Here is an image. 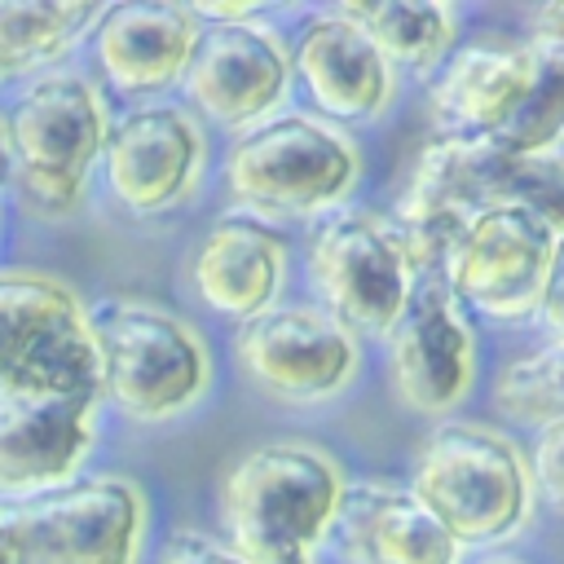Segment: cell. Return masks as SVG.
Returning a JSON list of instances; mask_svg holds the SVG:
<instances>
[{
  "label": "cell",
  "instance_id": "1",
  "mask_svg": "<svg viewBox=\"0 0 564 564\" xmlns=\"http://www.w3.org/2000/svg\"><path fill=\"white\" fill-rule=\"evenodd\" d=\"M110 97L88 70H48L13 88L0 128L9 145V194L31 220H75L97 181L110 132Z\"/></svg>",
  "mask_w": 564,
  "mask_h": 564
},
{
  "label": "cell",
  "instance_id": "2",
  "mask_svg": "<svg viewBox=\"0 0 564 564\" xmlns=\"http://www.w3.org/2000/svg\"><path fill=\"white\" fill-rule=\"evenodd\" d=\"M339 463L304 441L247 449L220 476V529L247 564H317L344 498Z\"/></svg>",
  "mask_w": 564,
  "mask_h": 564
},
{
  "label": "cell",
  "instance_id": "3",
  "mask_svg": "<svg viewBox=\"0 0 564 564\" xmlns=\"http://www.w3.org/2000/svg\"><path fill=\"white\" fill-rule=\"evenodd\" d=\"M220 176L229 203L242 216L264 225L313 220L339 212L352 198L361 181V154L335 123L282 110L229 141Z\"/></svg>",
  "mask_w": 564,
  "mask_h": 564
},
{
  "label": "cell",
  "instance_id": "4",
  "mask_svg": "<svg viewBox=\"0 0 564 564\" xmlns=\"http://www.w3.org/2000/svg\"><path fill=\"white\" fill-rule=\"evenodd\" d=\"M101 405L119 419L159 427L189 414L212 388L207 339L163 304L106 300L88 308Z\"/></svg>",
  "mask_w": 564,
  "mask_h": 564
},
{
  "label": "cell",
  "instance_id": "5",
  "mask_svg": "<svg viewBox=\"0 0 564 564\" xmlns=\"http://www.w3.org/2000/svg\"><path fill=\"white\" fill-rule=\"evenodd\" d=\"M405 489L458 546L516 538L529 524L538 498L524 449L485 423L436 427L423 441Z\"/></svg>",
  "mask_w": 564,
  "mask_h": 564
},
{
  "label": "cell",
  "instance_id": "6",
  "mask_svg": "<svg viewBox=\"0 0 564 564\" xmlns=\"http://www.w3.org/2000/svg\"><path fill=\"white\" fill-rule=\"evenodd\" d=\"M9 564H141L150 498L132 476L84 471L62 489L0 502Z\"/></svg>",
  "mask_w": 564,
  "mask_h": 564
},
{
  "label": "cell",
  "instance_id": "7",
  "mask_svg": "<svg viewBox=\"0 0 564 564\" xmlns=\"http://www.w3.org/2000/svg\"><path fill=\"white\" fill-rule=\"evenodd\" d=\"M0 397L101 401L88 304L48 273H0Z\"/></svg>",
  "mask_w": 564,
  "mask_h": 564
},
{
  "label": "cell",
  "instance_id": "8",
  "mask_svg": "<svg viewBox=\"0 0 564 564\" xmlns=\"http://www.w3.org/2000/svg\"><path fill=\"white\" fill-rule=\"evenodd\" d=\"M304 264L322 308L357 335H388L419 282L401 234L379 212H330Z\"/></svg>",
  "mask_w": 564,
  "mask_h": 564
},
{
  "label": "cell",
  "instance_id": "9",
  "mask_svg": "<svg viewBox=\"0 0 564 564\" xmlns=\"http://www.w3.org/2000/svg\"><path fill=\"white\" fill-rule=\"evenodd\" d=\"M207 172V128L172 101L128 106L110 119L97 176L110 203L137 220L185 207Z\"/></svg>",
  "mask_w": 564,
  "mask_h": 564
},
{
  "label": "cell",
  "instance_id": "10",
  "mask_svg": "<svg viewBox=\"0 0 564 564\" xmlns=\"http://www.w3.org/2000/svg\"><path fill=\"white\" fill-rule=\"evenodd\" d=\"M551 247L555 229L546 220L524 207L485 203L458 225L441 260V282L458 304H471L494 322H524L538 313Z\"/></svg>",
  "mask_w": 564,
  "mask_h": 564
},
{
  "label": "cell",
  "instance_id": "11",
  "mask_svg": "<svg viewBox=\"0 0 564 564\" xmlns=\"http://www.w3.org/2000/svg\"><path fill=\"white\" fill-rule=\"evenodd\" d=\"M238 370L273 401L313 405L339 397L361 370V335L322 304H273L234 335Z\"/></svg>",
  "mask_w": 564,
  "mask_h": 564
},
{
  "label": "cell",
  "instance_id": "12",
  "mask_svg": "<svg viewBox=\"0 0 564 564\" xmlns=\"http://www.w3.org/2000/svg\"><path fill=\"white\" fill-rule=\"evenodd\" d=\"M185 110L207 128L247 132L278 115V106L291 93V44L264 22H225L203 26L198 48L189 57V70L181 79Z\"/></svg>",
  "mask_w": 564,
  "mask_h": 564
},
{
  "label": "cell",
  "instance_id": "13",
  "mask_svg": "<svg viewBox=\"0 0 564 564\" xmlns=\"http://www.w3.org/2000/svg\"><path fill=\"white\" fill-rule=\"evenodd\" d=\"M383 339H388L392 388L414 414L441 419L471 397L476 335L463 304L441 282V273H423L414 282L410 304L401 308V317Z\"/></svg>",
  "mask_w": 564,
  "mask_h": 564
},
{
  "label": "cell",
  "instance_id": "14",
  "mask_svg": "<svg viewBox=\"0 0 564 564\" xmlns=\"http://www.w3.org/2000/svg\"><path fill=\"white\" fill-rule=\"evenodd\" d=\"M198 35L203 26L189 13V4H163V0L101 4L84 44L93 62V84L106 97L150 106L163 93L181 88Z\"/></svg>",
  "mask_w": 564,
  "mask_h": 564
},
{
  "label": "cell",
  "instance_id": "15",
  "mask_svg": "<svg viewBox=\"0 0 564 564\" xmlns=\"http://www.w3.org/2000/svg\"><path fill=\"white\" fill-rule=\"evenodd\" d=\"M538 53L524 40L485 35L458 44L432 79V123L441 137L494 141L520 115L538 84Z\"/></svg>",
  "mask_w": 564,
  "mask_h": 564
},
{
  "label": "cell",
  "instance_id": "16",
  "mask_svg": "<svg viewBox=\"0 0 564 564\" xmlns=\"http://www.w3.org/2000/svg\"><path fill=\"white\" fill-rule=\"evenodd\" d=\"M291 79L304 84L317 119L366 123L392 106L397 75L366 40V31L339 9L313 13L291 44Z\"/></svg>",
  "mask_w": 564,
  "mask_h": 564
},
{
  "label": "cell",
  "instance_id": "17",
  "mask_svg": "<svg viewBox=\"0 0 564 564\" xmlns=\"http://www.w3.org/2000/svg\"><path fill=\"white\" fill-rule=\"evenodd\" d=\"M101 401L0 397V502L35 498L84 476Z\"/></svg>",
  "mask_w": 564,
  "mask_h": 564
},
{
  "label": "cell",
  "instance_id": "18",
  "mask_svg": "<svg viewBox=\"0 0 564 564\" xmlns=\"http://www.w3.org/2000/svg\"><path fill=\"white\" fill-rule=\"evenodd\" d=\"M189 286L207 313L247 326L269 313L286 286V238L256 216L229 212L198 238Z\"/></svg>",
  "mask_w": 564,
  "mask_h": 564
},
{
  "label": "cell",
  "instance_id": "19",
  "mask_svg": "<svg viewBox=\"0 0 564 564\" xmlns=\"http://www.w3.org/2000/svg\"><path fill=\"white\" fill-rule=\"evenodd\" d=\"M357 564H463V546L423 511V502L388 480L344 485L335 529Z\"/></svg>",
  "mask_w": 564,
  "mask_h": 564
},
{
  "label": "cell",
  "instance_id": "20",
  "mask_svg": "<svg viewBox=\"0 0 564 564\" xmlns=\"http://www.w3.org/2000/svg\"><path fill=\"white\" fill-rule=\"evenodd\" d=\"M97 13V0H0V84L62 70L88 44Z\"/></svg>",
  "mask_w": 564,
  "mask_h": 564
},
{
  "label": "cell",
  "instance_id": "21",
  "mask_svg": "<svg viewBox=\"0 0 564 564\" xmlns=\"http://www.w3.org/2000/svg\"><path fill=\"white\" fill-rule=\"evenodd\" d=\"M352 18L379 57L410 75H432L458 48V9L445 0H379V4H335Z\"/></svg>",
  "mask_w": 564,
  "mask_h": 564
},
{
  "label": "cell",
  "instance_id": "22",
  "mask_svg": "<svg viewBox=\"0 0 564 564\" xmlns=\"http://www.w3.org/2000/svg\"><path fill=\"white\" fill-rule=\"evenodd\" d=\"M494 405L511 423H564V339H551L538 352L507 361L494 383Z\"/></svg>",
  "mask_w": 564,
  "mask_h": 564
},
{
  "label": "cell",
  "instance_id": "23",
  "mask_svg": "<svg viewBox=\"0 0 564 564\" xmlns=\"http://www.w3.org/2000/svg\"><path fill=\"white\" fill-rule=\"evenodd\" d=\"M485 203L524 207L538 220H546L555 234H564V154H502Z\"/></svg>",
  "mask_w": 564,
  "mask_h": 564
},
{
  "label": "cell",
  "instance_id": "24",
  "mask_svg": "<svg viewBox=\"0 0 564 564\" xmlns=\"http://www.w3.org/2000/svg\"><path fill=\"white\" fill-rule=\"evenodd\" d=\"M538 84L529 93V101L520 106V115L507 123L502 137H494L498 150L507 154H551L564 141V66L538 57Z\"/></svg>",
  "mask_w": 564,
  "mask_h": 564
},
{
  "label": "cell",
  "instance_id": "25",
  "mask_svg": "<svg viewBox=\"0 0 564 564\" xmlns=\"http://www.w3.org/2000/svg\"><path fill=\"white\" fill-rule=\"evenodd\" d=\"M524 463H529L533 494H542L551 507H560V511H564V423L538 427L533 454H529Z\"/></svg>",
  "mask_w": 564,
  "mask_h": 564
},
{
  "label": "cell",
  "instance_id": "26",
  "mask_svg": "<svg viewBox=\"0 0 564 564\" xmlns=\"http://www.w3.org/2000/svg\"><path fill=\"white\" fill-rule=\"evenodd\" d=\"M154 564H247L225 538L207 533V529H172L159 546Z\"/></svg>",
  "mask_w": 564,
  "mask_h": 564
},
{
  "label": "cell",
  "instance_id": "27",
  "mask_svg": "<svg viewBox=\"0 0 564 564\" xmlns=\"http://www.w3.org/2000/svg\"><path fill=\"white\" fill-rule=\"evenodd\" d=\"M533 317L551 330V339H564V234H555L546 282H542V295H538V313Z\"/></svg>",
  "mask_w": 564,
  "mask_h": 564
},
{
  "label": "cell",
  "instance_id": "28",
  "mask_svg": "<svg viewBox=\"0 0 564 564\" xmlns=\"http://www.w3.org/2000/svg\"><path fill=\"white\" fill-rule=\"evenodd\" d=\"M524 44H529L538 57L564 66V0L538 4V9L529 13V40H524Z\"/></svg>",
  "mask_w": 564,
  "mask_h": 564
},
{
  "label": "cell",
  "instance_id": "29",
  "mask_svg": "<svg viewBox=\"0 0 564 564\" xmlns=\"http://www.w3.org/2000/svg\"><path fill=\"white\" fill-rule=\"evenodd\" d=\"M9 185V145H4V128H0V194Z\"/></svg>",
  "mask_w": 564,
  "mask_h": 564
},
{
  "label": "cell",
  "instance_id": "30",
  "mask_svg": "<svg viewBox=\"0 0 564 564\" xmlns=\"http://www.w3.org/2000/svg\"><path fill=\"white\" fill-rule=\"evenodd\" d=\"M476 564H520V560H507V555H489V560H476Z\"/></svg>",
  "mask_w": 564,
  "mask_h": 564
},
{
  "label": "cell",
  "instance_id": "31",
  "mask_svg": "<svg viewBox=\"0 0 564 564\" xmlns=\"http://www.w3.org/2000/svg\"><path fill=\"white\" fill-rule=\"evenodd\" d=\"M0 564H9V555H4V542H0Z\"/></svg>",
  "mask_w": 564,
  "mask_h": 564
}]
</instances>
